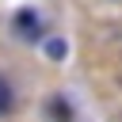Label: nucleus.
Returning <instances> with one entry per match:
<instances>
[{
  "label": "nucleus",
  "mask_w": 122,
  "mask_h": 122,
  "mask_svg": "<svg viewBox=\"0 0 122 122\" xmlns=\"http://www.w3.org/2000/svg\"><path fill=\"white\" fill-rule=\"evenodd\" d=\"M11 27H15V34H19V38H27V42H38V38H42V15H38V11H30V8L15 11Z\"/></svg>",
  "instance_id": "nucleus-1"
},
{
  "label": "nucleus",
  "mask_w": 122,
  "mask_h": 122,
  "mask_svg": "<svg viewBox=\"0 0 122 122\" xmlns=\"http://www.w3.org/2000/svg\"><path fill=\"white\" fill-rule=\"evenodd\" d=\"M11 103H15V92H11V84L0 76V114H8V111H11Z\"/></svg>",
  "instance_id": "nucleus-2"
},
{
  "label": "nucleus",
  "mask_w": 122,
  "mask_h": 122,
  "mask_svg": "<svg viewBox=\"0 0 122 122\" xmlns=\"http://www.w3.org/2000/svg\"><path fill=\"white\" fill-rule=\"evenodd\" d=\"M46 53H50V57H53V61H61V57H65V53H69V46H65V42H61V38H50V42H46Z\"/></svg>",
  "instance_id": "nucleus-3"
}]
</instances>
